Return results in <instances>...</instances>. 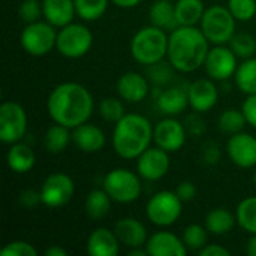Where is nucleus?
<instances>
[{
	"instance_id": "25",
	"label": "nucleus",
	"mask_w": 256,
	"mask_h": 256,
	"mask_svg": "<svg viewBox=\"0 0 256 256\" xmlns=\"http://www.w3.org/2000/svg\"><path fill=\"white\" fill-rule=\"evenodd\" d=\"M158 108L162 114L165 116H177L182 111L186 110V106L189 105V96H188V90H182V88H166L164 92H160V94L158 96Z\"/></svg>"
},
{
	"instance_id": "22",
	"label": "nucleus",
	"mask_w": 256,
	"mask_h": 256,
	"mask_svg": "<svg viewBox=\"0 0 256 256\" xmlns=\"http://www.w3.org/2000/svg\"><path fill=\"white\" fill-rule=\"evenodd\" d=\"M120 243H123L128 248H141L142 244L147 243L148 237H147V230L144 226V224H141L140 220L134 219V218H124L120 219L116 224L114 228Z\"/></svg>"
},
{
	"instance_id": "37",
	"label": "nucleus",
	"mask_w": 256,
	"mask_h": 256,
	"mask_svg": "<svg viewBox=\"0 0 256 256\" xmlns=\"http://www.w3.org/2000/svg\"><path fill=\"white\" fill-rule=\"evenodd\" d=\"M228 9L237 21H249L256 14V0H228Z\"/></svg>"
},
{
	"instance_id": "6",
	"label": "nucleus",
	"mask_w": 256,
	"mask_h": 256,
	"mask_svg": "<svg viewBox=\"0 0 256 256\" xmlns=\"http://www.w3.org/2000/svg\"><path fill=\"white\" fill-rule=\"evenodd\" d=\"M104 189L112 201L128 204L140 198L142 186L140 176L126 168H116L105 176Z\"/></svg>"
},
{
	"instance_id": "18",
	"label": "nucleus",
	"mask_w": 256,
	"mask_h": 256,
	"mask_svg": "<svg viewBox=\"0 0 256 256\" xmlns=\"http://www.w3.org/2000/svg\"><path fill=\"white\" fill-rule=\"evenodd\" d=\"M148 81L138 72H126L117 81L118 96L130 104H138L144 100L148 94Z\"/></svg>"
},
{
	"instance_id": "24",
	"label": "nucleus",
	"mask_w": 256,
	"mask_h": 256,
	"mask_svg": "<svg viewBox=\"0 0 256 256\" xmlns=\"http://www.w3.org/2000/svg\"><path fill=\"white\" fill-rule=\"evenodd\" d=\"M6 164L12 171L18 174H26L34 166L36 156L27 144L18 141L15 144H10V148L6 154Z\"/></svg>"
},
{
	"instance_id": "38",
	"label": "nucleus",
	"mask_w": 256,
	"mask_h": 256,
	"mask_svg": "<svg viewBox=\"0 0 256 256\" xmlns=\"http://www.w3.org/2000/svg\"><path fill=\"white\" fill-rule=\"evenodd\" d=\"M18 15L26 24L36 22L40 16H44L42 3H39L38 0H24L18 8Z\"/></svg>"
},
{
	"instance_id": "4",
	"label": "nucleus",
	"mask_w": 256,
	"mask_h": 256,
	"mask_svg": "<svg viewBox=\"0 0 256 256\" xmlns=\"http://www.w3.org/2000/svg\"><path fill=\"white\" fill-rule=\"evenodd\" d=\"M168 40L170 36L165 30L153 24L142 27L130 40L132 57L141 64H156L168 56Z\"/></svg>"
},
{
	"instance_id": "14",
	"label": "nucleus",
	"mask_w": 256,
	"mask_h": 256,
	"mask_svg": "<svg viewBox=\"0 0 256 256\" xmlns=\"http://www.w3.org/2000/svg\"><path fill=\"white\" fill-rule=\"evenodd\" d=\"M153 141L158 147L164 148L168 153L180 150L186 142V129L176 118L160 120L153 130Z\"/></svg>"
},
{
	"instance_id": "44",
	"label": "nucleus",
	"mask_w": 256,
	"mask_h": 256,
	"mask_svg": "<svg viewBox=\"0 0 256 256\" xmlns=\"http://www.w3.org/2000/svg\"><path fill=\"white\" fill-rule=\"evenodd\" d=\"M200 256H230V250L219 244H206L200 250Z\"/></svg>"
},
{
	"instance_id": "42",
	"label": "nucleus",
	"mask_w": 256,
	"mask_h": 256,
	"mask_svg": "<svg viewBox=\"0 0 256 256\" xmlns=\"http://www.w3.org/2000/svg\"><path fill=\"white\" fill-rule=\"evenodd\" d=\"M176 194L178 195V198L183 201V202H188V201H192L196 195V188L192 182H182L177 189H176Z\"/></svg>"
},
{
	"instance_id": "12",
	"label": "nucleus",
	"mask_w": 256,
	"mask_h": 256,
	"mask_svg": "<svg viewBox=\"0 0 256 256\" xmlns=\"http://www.w3.org/2000/svg\"><path fill=\"white\" fill-rule=\"evenodd\" d=\"M237 68V56L231 48L216 45L214 48L208 50L204 62V69L212 80L225 81L236 74Z\"/></svg>"
},
{
	"instance_id": "36",
	"label": "nucleus",
	"mask_w": 256,
	"mask_h": 256,
	"mask_svg": "<svg viewBox=\"0 0 256 256\" xmlns=\"http://www.w3.org/2000/svg\"><path fill=\"white\" fill-rule=\"evenodd\" d=\"M99 112L104 120L117 123L124 116V106L117 98H105L99 104Z\"/></svg>"
},
{
	"instance_id": "30",
	"label": "nucleus",
	"mask_w": 256,
	"mask_h": 256,
	"mask_svg": "<svg viewBox=\"0 0 256 256\" xmlns=\"http://www.w3.org/2000/svg\"><path fill=\"white\" fill-rule=\"evenodd\" d=\"M70 142V134H69V128L60 124V123H54L52 126L48 128V130L45 132L44 136V146L50 153H62L64 152V148L69 146Z\"/></svg>"
},
{
	"instance_id": "45",
	"label": "nucleus",
	"mask_w": 256,
	"mask_h": 256,
	"mask_svg": "<svg viewBox=\"0 0 256 256\" xmlns=\"http://www.w3.org/2000/svg\"><path fill=\"white\" fill-rule=\"evenodd\" d=\"M206 159L208 164H218L219 162V158H220V153H219V148L218 146H212L210 148L206 150Z\"/></svg>"
},
{
	"instance_id": "10",
	"label": "nucleus",
	"mask_w": 256,
	"mask_h": 256,
	"mask_svg": "<svg viewBox=\"0 0 256 256\" xmlns=\"http://www.w3.org/2000/svg\"><path fill=\"white\" fill-rule=\"evenodd\" d=\"M27 130V114L15 100H6L0 106V141L15 144Z\"/></svg>"
},
{
	"instance_id": "35",
	"label": "nucleus",
	"mask_w": 256,
	"mask_h": 256,
	"mask_svg": "<svg viewBox=\"0 0 256 256\" xmlns=\"http://www.w3.org/2000/svg\"><path fill=\"white\" fill-rule=\"evenodd\" d=\"M207 228L201 225H189L183 231V242L188 250H201L207 244Z\"/></svg>"
},
{
	"instance_id": "21",
	"label": "nucleus",
	"mask_w": 256,
	"mask_h": 256,
	"mask_svg": "<svg viewBox=\"0 0 256 256\" xmlns=\"http://www.w3.org/2000/svg\"><path fill=\"white\" fill-rule=\"evenodd\" d=\"M42 10L45 21L58 28L70 24L76 15L74 0H44Z\"/></svg>"
},
{
	"instance_id": "34",
	"label": "nucleus",
	"mask_w": 256,
	"mask_h": 256,
	"mask_svg": "<svg viewBox=\"0 0 256 256\" xmlns=\"http://www.w3.org/2000/svg\"><path fill=\"white\" fill-rule=\"evenodd\" d=\"M230 48L236 52L237 57L249 58L255 54L256 39L249 33H236L230 40Z\"/></svg>"
},
{
	"instance_id": "8",
	"label": "nucleus",
	"mask_w": 256,
	"mask_h": 256,
	"mask_svg": "<svg viewBox=\"0 0 256 256\" xmlns=\"http://www.w3.org/2000/svg\"><path fill=\"white\" fill-rule=\"evenodd\" d=\"M183 201L176 192L162 190L150 198L147 202V218L156 226H171L182 216Z\"/></svg>"
},
{
	"instance_id": "13",
	"label": "nucleus",
	"mask_w": 256,
	"mask_h": 256,
	"mask_svg": "<svg viewBox=\"0 0 256 256\" xmlns=\"http://www.w3.org/2000/svg\"><path fill=\"white\" fill-rule=\"evenodd\" d=\"M138 176L147 182H158L164 178L170 171V156L160 147L147 148L136 162Z\"/></svg>"
},
{
	"instance_id": "28",
	"label": "nucleus",
	"mask_w": 256,
	"mask_h": 256,
	"mask_svg": "<svg viewBox=\"0 0 256 256\" xmlns=\"http://www.w3.org/2000/svg\"><path fill=\"white\" fill-rule=\"evenodd\" d=\"M237 222V218L225 208H214L206 218V228L214 236H224L230 232Z\"/></svg>"
},
{
	"instance_id": "3",
	"label": "nucleus",
	"mask_w": 256,
	"mask_h": 256,
	"mask_svg": "<svg viewBox=\"0 0 256 256\" xmlns=\"http://www.w3.org/2000/svg\"><path fill=\"white\" fill-rule=\"evenodd\" d=\"M154 128L140 114H124L114 128L112 148L122 159H138L150 146Z\"/></svg>"
},
{
	"instance_id": "51",
	"label": "nucleus",
	"mask_w": 256,
	"mask_h": 256,
	"mask_svg": "<svg viewBox=\"0 0 256 256\" xmlns=\"http://www.w3.org/2000/svg\"><path fill=\"white\" fill-rule=\"evenodd\" d=\"M171 2H177V0H171Z\"/></svg>"
},
{
	"instance_id": "7",
	"label": "nucleus",
	"mask_w": 256,
	"mask_h": 256,
	"mask_svg": "<svg viewBox=\"0 0 256 256\" xmlns=\"http://www.w3.org/2000/svg\"><path fill=\"white\" fill-rule=\"evenodd\" d=\"M57 42V32L48 21H36L27 24L21 34L20 44L26 52L34 57H42L48 54Z\"/></svg>"
},
{
	"instance_id": "47",
	"label": "nucleus",
	"mask_w": 256,
	"mask_h": 256,
	"mask_svg": "<svg viewBox=\"0 0 256 256\" xmlns=\"http://www.w3.org/2000/svg\"><path fill=\"white\" fill-rule=\"evenodd\" d=\"M246 254L249 256H256V234H252V237L248 240Z\"/></svg>"
},
{
	"instance_id": "48",
	"label": "nucleus",
	"mask_w": 256,
	"mask_h": 256,
	"mask_svg": "<svg viewBox=\"0 0 256 256\" xmlns=\"http://www.w3.org/2000/svg\"><path fill=\"white\" fill-rule=\"evenodd\" d=\"M45 255L46 256H66L68 255V252H66L63 248H60V246H52V248H50V249H46V250H45Z\"/></svg>"
},
{
	"instance_id": "33",
	"label": "nucleus",
	"mask_w": 256,
	"mask_h": 256,
	"mask_svg": "<svg viewBox=\"0 0 256 256\" xmlns=\"http://www.w3.org/2000/svg\"><path fill=\"white\" fill-rule=\"evenodd\" d=\"M248 120L243 114V111L236 110V108H230L225 110L220 117H219V129L226 134V135H234L243 130V128L246 126Z\"/></svg>"
},
{
	"instance_id": "5",
	"label": "nucleus",
	"mask_w": 256,
	"mask_h": 256,
	"mask_svg": "<svg viewBox=\"0 0 256 256\" xmlns=\"http://www.w3.org/2000/svg\"><path fill=\"white\" fill-rule=\"evenodd\" d=\"M236 21L228 6L214 4L206 9L201 18V30L212 44L225 45L236 34Z\"/></svg>"
},
{
	"instance_id": "11",
	"label": "nucleus",
	"mask_w": 256,
	"mask_h": 256,
	"mask_svg": "<svg viewBox=\"0 0 256 256\" xmlns=\"http://www.w3.org/2000/svg\"><path fill=\"white\" fill-rule=\"evenodd\" d=\"M75 194L74 180L64 172H54L48 176L40 188L42 204L51 208L62 207L68 204Z\"/></svg>"
},
{
	"instance_id": "2",
	"label": "nucleus",
	"mask_w": 256,
	"mask_h": 256,
	"mask_svg": "<svg viewBox=\"0 0 256 256\" xmlns=\"http://www.w3.org/2000/svg\"><path fill=\"white\" fill-rule=\"evenodd\" d=\"M208 39L195 26H180L170 33L168 60L172 69L183 74L194 72L204 66L208 54Z\"/></svg>"
},
{
	"instance_id": "39",
	"label": "nucleus",
	"mask_w": 256,
	"mask_h": 256,
	"mask_svg": "<svg viewBox=\"0 0 256 256\" xmlns=\"http://www.w3.org/2000/svg\"><path fill=\"white\" fill-rule=\"evenodd\" d=\"M36 249L22 240L10 242L2 249V256H36Z\"/></svg>"
},
{
	"instance_id": "17",
	"label": "nucleus",
	"mask_w": 256,
	"mask_h": 256,
	"mask_svg": "<svg viewBox=\"0 0 256 256\" xmlns=\"http://www.w3.org/2000/svg\"><path fill=\"white\" fill-rule=\"evenodd\" d=\"M189 96V105L196 112H206L210 111L216 104L219 98V92L213 80H196L192 82L188 88Z\"/></svg>"
},
{
	"instance_id": "31",
	"label": "nucleus",
	"mask_w": 256,
	"mask_h": 256,
	"mask_svg": "<svg viewBox=\"0 0 256 256\" xmlns=\"http://www.w3.org/2000/svg\"><path fill=\"white\" fill-rule=\"evenodd\" d=\"M236 218L244 231L256 234V196H249L238 204Z\"/></svg>"
},
{
	"instance_id": "1",
	"label": "nucleus",
	"mask_w": 256,
	"mask_h": 256,
	"mask_svg": "<svg viewBox=\"0 0 256 256\" xmlns=\"http://www.w3.org/2000/svg\"><path fill=\"white\" fill-rule=\"evenodd\" d=\"M93 98L90 92L78 82H63L52 88L46 108L54 123L69 129L86 123L93 112Z\"/></svg>"
},
{
	"instance_id": "23",
	"label": "nucleus",
	"mask_w": 256,
	"mask_h": 256,
	"mask_svg": "<svg viewBox=\"0 0 256 256\" xmlns=\"http://www.w3.org/2000/svg\"><path fill=\"white\" fill-rule=\"evenodd\" d=\"M150 22L165 32H172L180 27L177 14H176V3L171 0H158L152 4L150 12Z\"/></svg>"
},
{
	"instance_id": "41",
	"label": "nucleus",
	"mask_w": 256,
	"mask_h": 256,
	"mask_svg": "<svg viewBox=\"0 0 256 256\" xmlns=\"http://www.w3.org/2000/svg\"><path fill=\"white\" fill-rule=\"evenodd\" d=\"M166 63H156V64H152V70H150V75H152V80L154 82H159V84H164L170 80L171 76V70L165 66Z\"/></svg>"
},
{
	"instance_id": "26",
	"label": "nucleus",
	"mask_w": 256,
	"mask_h": 256,
	"mask_svg": "<svg viewBox=\"0 0 256 256\" xmlns=\"http://www.w3.org/2000/svg\"><path fill=\"white\" fill-rule=\"evenodd\" d=\"M174 3L180 26H195L196 22H201L206 12L202 0H177Z\"/></svg>"
},
{
	"instance_id": "15",
	"label": "nucleus",
	"mask_w": 256,
	"mask_h": 256,
	"mask_svg": "<svg viewBox=\"0 0 256 256\" xmlns=\"http://www.w3.org/2000/svg\"><path fill=\"white\" fill-rule=\"evenodd\" d=\"M228 156L240 168L256 166V138L250 134L238 132L231 135L226 142Z\"/></svg>"
},
{
	"instance_id": "20",
	"label": "nucleus",
	"mask_w": 256,
	"mask_h": 256,
	"mask_svg": "<svg viewBox=\"0 0 256 256\" xmlns=\"http://www.w3.org/2000/svg\"><path fill=\"white\" fill-rule=\"evenodd\" d=\"M120 240L116 231L108 228H96L87 240V252L90 256H117Z\"/></svg>"
},
{
	"instance_id": "27",
	"label": "nucleus",
	"mask_w": 256,
	"mask_h": 256,
	"mask_svg": "<svg viewBox=\"0 0 256 256\" xmlns=\"http://www.w3.org/2000/svg\"><path fill=\"white\" fill-rule=\"evenodd\" d=\"M111 196L106 194L105 189H94L86 198V213L92 219H102L111 210Z\"/></svg>"
},
{
	"instance_id": "19",
	"label": "nucleus",
	"mask_w": 256,
	"mask_h": 256,
	"mask_svg": "<svg viewBox=\"0 0 256 256\" xmlns=\"http://www.w3.org/2000/svg\"><path fill=\"white\" fill-rule=\"evenodd\" d=\"M72 141L84 153L100 152L106 144V138H105V134L102 132V129L94 124H90L87 122L74 129Z\"/></svg>"
},
{
	"instance_id": "46",
	"label": "nucleus",
	"mask_w": 256,
	"mask_h": 256,
	"mask_svg": "<svg viewBox=\"0 0 256 256\" xmlns=\"http://www.w3.org/2000/svg\"><path fill=\"white\" fill-rule=\"evenodd\" d=\"M116 6L123 8V9H129V8H135L136 4L141 3V0H111Z\"/></svg>"
},
{
	"instance_id": "40",
	"label": "nucleus",
	"mask_w": 256,
	"mask_h": 256,
	"mask_svg": "<svg viewBox=\"0 0 256 256\" xmlns=\"http://www.w3.org/2000/svg\"><path fill=\"white\" fill-rule=\"evenodd\" d=\"M242 111H243L248 123L256 129V93L255 94H248V99L244 100Z\"/></svg>"
},
{
	"instance_id": "16",
	"label": "nucleus",
	"mask_w": 256,
	"mask_h": 256,
	"mask_svg": "<svg viewBox=\"0 0 256 256\" xmlns=\"http://www.w3.org/2000/svg\"><path fill=\"white\" fill-rule=\"evenodd\" d=\"M146 249L150 256H186L189 252L183 238L180 240L168 231H159L148 237Z\"/></svg>"
},
{
	"instance_id": "29",
	"label": "nucleus",
	"mask_w": 256,
	"mask_h": 256,
	"mask_svg": "<svg viewBox=\"0 0 256 256\" xmlns=\"http://www.w3.org/2000/svg\"><path fill=\"white\" fill-rule=\"evenodd\" d=\"M236 84L237 87L246 93V94H255L256 93V58L249 57L244 58V62L237 68L236 74Z\"/></svg>"
},
{
	"instance_id": "49",
	"label": "nucleus",
	"mask_w": 256,
	"mask_h": 256,
	"mask_svg": "<svg viewBox=\"0 0 256 256\" xmlns=\"http://www.w3.org/2000/svg\"><path fill=\"white\" fill-rule=\"evenodd\" d=\"M129 256H146L148 255L147 254V249H141V248H132L130 250H129Z\"/></svg>"
},
{
	"instance_id": "9",
	"label": "nucleus",
	"mask_w": 256,
	"mask_h": 256,
	"mask_svg": "<svg viewBox=\"0 0 256 256\" xmlns=\"http://www.w3.org/2000/svg\"><path fill=\"white\" fill-rule=\"evenodd\" d=\"M93 45V34L92 32L82 26L70 22L60 28L57 33L56 48L58 52L68 58H80L86 56Z\"/></svg>"
},
{
	"instance_id": "43",
	"label": "nucleus",
	"mask_w": 256,
	"mask_h": 256,
	"mask_svg": "<svg viewBox=\"0 0 256 256\" xmlns=\"http://www.w3.org/2000/svg\"><path fill=\"white\" fill-rule=\"evenodd\" d=\"M42 202L40 200V192H34V190H24L20 195V204L24 206L26 208H33L36 204Z\"/></svg>"
},
{
	"instance_id": "32",
	"label": "nucleus",
	"mask_w": 256,
	"mask_h": 256,
	"mask_svg": "<svg viewBox=\"0 0 256 256\" xmlns=\"http://www.w3.org/2000/svg\"><path fill=\"white\" fill-rule=\"evenodd\" d=\"M76 15L84 21L99 20L108 9V0H74Z\"/></svg>"
},
{
	"instance_id": "50",
	"label": "nucleus",
	"mask_w": 256,
	"mask_h": 256,
	"mask_svg": "<svg viewBox=\"0 0 256 256\" xmlns=\"http://www.w3.org/2000/svg\"><path fill=\"white\" fill-rule=\"evenodd\" d=\"M254 182H255V184H256V171H255V174H254Z\"/></svg>"
}]
</instances>
